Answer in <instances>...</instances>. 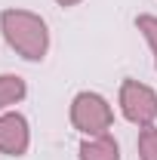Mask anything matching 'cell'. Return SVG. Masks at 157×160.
Listing matches in <instances>:
<instances>
[{
    "mask_svg": "<svg viewBox=\"0 0 157 160\" xmlns=\"http://www.w3.org/2000/svg\"><path fill=\"white\" fill-rule=\"evenodd\" d=\"M0 37L22 62H43L49 52V25L34 9L6 6L0 12Z\"/></svg>",
    "mask_w": 157,
    "mask_h": 160,
    "instance_id": "6da1fadb",
    "label": "cell"
},
{
    "mask_svg": "<svg viewBox=\"0 0 157 160\" xmlns=\"http://www.w3.org/2000/svg\"><path fill=\"white\" fill-rule=\"evenodd\" d=\"M136 31L142 34V40L148 43L151 59H154V71H157V16H151V12L136 16Z\"/></svg>",
    "mask_w": 157,
    "mask_h": 160,
    "instance_id": "52a82bcc",
    "label": "cell"
},
{
    "mask_svg": "<svg viewBox=\"0 0 157 160\" xmlns=\"http://www.w3.org/2000/svg\"><path fill=\"white\" fill-rule=\"evenodd\" d=\"M68 120H71V126L83 139L105 136L114 126V108H111V102L105 99L102 92L80 89L77 96L71 99V105H68Z\"/></svg>",
    "mask_w": 157,
    "mask_h": 160,
    "instance_id": "7a4b0ae2",
    "label": "cell"
},
{
    "mask_svg": "<svg viewBox=\"0 0 157 160\" xmlns=\"http://www.w3.org/2000/svg\"><path fill=\"white\" fill-rule=\"evenodd\" d=\"M31 148V123L22 111L0 114V154L3 157H25Z\"/></svg>",
    "mask_w": 157,
    "mask_h": 160,
    "instance_id": "277c9868",
    "label": "cell"
},
{
    "mask_svg": "<svg viewBox=\"0 0 157 160\" xmlns=\"http://www.w3.org/2000/svg\"><path fill=\"white\" fill-rule=\"evenodd\" d=\"M117 108L123 114V120L139 126V129L154 126L157 123V89L136 77H126L117 89Z\"/></svg>",
    "mask_w": 157,
    "mask_h": 160,
    "instance_id": "3957f363",
    "label": "cell"
},
{
    "mask_svg": "<svg viewBox=\"0 0 157 160\" xmlns=\"http://www.w3.org/2000/svg\"><path fill=\"white\" fill-rule=\"evenodd\" d=\"M56 3H59V6H65V9H71V6H80L83 0H56Z\"/></svg>",
    "mask_w": 157,
    "mask_h": 160,
    "instance_id": "9c48e42d",
    "label": "cell"
},
{
    "mask_svg": "<svg viewBox=\"0 0 157 160\" xmlns=\"http://www.w3.org/2000/svg\"><path fill=\"white\" fill-rule=\"evenodd\" d=\"M28 99V80L19 74H0V114L3 111H13L16 105Z\"/></svg>",
    "mask_w": 157,
    "mask_h": 160,
    "instance_id": "8992f818",
    "label": "cell"
},
{
    "mask_svg": "<svg viewBox=\"0 0 157 160\" xmlns=\"http://www.w3.org/2000/svg\"><path fill=\"white\" fill-rule=\"evenodd\" d=\"M136 151H139V160H157V123H154V126L139 129Z\"/></svg>",
    "mask_w": 157,
    "mask_h": 160,
    "instance_id": "ba28073f",
    "label": "cell"
},
{
    "mask_svg": "<svg viewBox=\"0 0 157 160\" xmlns=\"http://www.w3.org/2000/svg\"><path fill=\"white\" fill-rule=\"evenodd\" d=\"M77 160H123L120 157V142L111 132L93 136V139H80Z\"/></svg>",
    "mask_w": 157,
    "mask_h": 160,
    "instance_id": "5b68a950",
    "label": "cell"
}]
</instances>
